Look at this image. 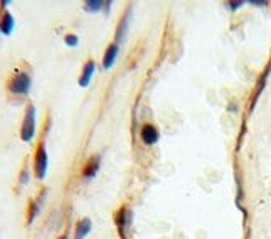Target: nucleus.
I'll use <instances>...</instances> for the list:
<instances>
[{"instance_id": "15", "label": "nucleus", "mask_w": 271, "mask_h": 239, "mask_svg": "<svg viewBox=\"0 0 271 239\" xmlns=\"http://www.w3.org/2000/svg\"><path fill=\"white\" fill-rule=\"evenodd\" d=\"M65 43L68 45V47H77L78 37L75 35V33H68V35H65Z\"/></svg>"}, {"instance_id": "4", "label": "nucleus", "mask_w": 271, "mask_h": 239, "mask_svg": "<svg viewBox=\"0 0 271 239\" xmlns=\"http://www.w3.org/2000/svg\"><path fill=\"white\" fill-rule=\"evenodd\" d=\"M131 219H133V213L130 208H120L117 214H115V224H117L118 234L122 239H128V229L131 226Z\"/></svg>"}, {"instance_id": "7", "label": "nucleus", "mask_w": 271, "mask_h": 239, "mask_svg": "<svg viewBox=\"0 0 271 239\" xmlns=\"http://www.w3.org/2000/svg\"><path fill=\"white\" fill-rule=\"evenodd\" d=\"M130 17H131V12H130V9L126 10L125 15L120 19L118 22V27H117V32H115V43H122L125 37H126V33H128V25H130Z\"/></svg>"}, {"instance_id": "1", "label": "nucleus", "mask_w": 271, "mask_h": 239, "mask_svg": "<svg viewBox=\"0 0 271 239\" xmlns=\"http://www.w3.org/2000/svg\"><path fill=\"white\" fill-rule=\"evenodd\" d=\"M30 87H32V77L28 75L27 72H17L14 77H10L9 85H7L10 93L20 95V96L28 95Z\"/></svg>"}, {"instance_id": "18", "label": "nucleus", "mask_w": 271, "mask_h": 239, "mask_svg": "<svg viewBox=\"0 0 271 239\" xmlns=\"http://www.w3.org/2000/svg\"><path fill=\"white\" fill-rule=\"evenodd\" d=\"M59 239H67V236H65V234H63V236H60Z\"/></svg>"}, {"instance_id": "19", "label": "nucleus", "mask_w": 271, "mask_h": 239, "mask_svg": "<svg viewBox=\"0 0 271 239\" xmlns=\"http://www.w3.org/2000/svg\"><path fill=\"white\" fill-rule=\"evenodd\" d=\"M0 33H2V28H0Z\"/></svg>"}, {"instance_id": "5", "label": "nucleus", "mask_w": 271, "mask_h": 239, "mask_svg": "<svg viewBox=\"0 0 271 239\" xmlns=\"http://www.w3.org/2000/svg\"><path fill=\"white\" fill-rule=\"evenodd\" d=\"M140 138H142V141H143V143H145L147 146L155 145V143H157V141L160 140L158 128L155 127V125H152V123L143 125L142 130H140Z\"/></svg>"}, {"instance_id": "14", "label": "nucleus", "mask_w": 271, "mask_h": 239, "mask_svg": "<svg viewBox=\"0 0 271 239\" xmlns=\"http://www.w3.org/2000/svg\"><path fill=\"white\" fill-rule=\"evenodd\" d=\"M103 7H105L103 0H88V2L85 4V9L88 10V12H99Z\"/></svg>"}, {"instance_id": "13", "label": "nucleus", "mask_w": 271, "mask_h": 239, "mask_svg": "<svg viewBox=\"0 0 271 239\" xmlns=\"http://www.w3.org/2000/svg\"><path fill=\"white\" fill-rule=\"evenodd\" d=\"M269 73H271V64L268 65V70L263 73V77L259 78V85H258V88H256V93H255V100L251 101V110L255 108V105H256V100H258V96L261 95V92H263V88H264V85H266V78L269 77Z\"/></svg>"}, {"instance_id": "8", "label": "nucleus", "mask_w": 271, "mask_h": 239, "mask_svg": "<svg viewBox=\"0 0 271 239\" xmlns=\"http://www.w3.org/2000/svg\"><path fill=\"white\" fill-rule=\"evenodd\" d=\"M95 68H97V65H95L94 60H86L85 62L83 70H82V73H80V78H78V85L82 88L88 87V85H90L92 77H94V73H95Z\"/></svg>"}, {"instance_id": "3", "label": "nucleus", "mask_w": 271, "mask_h": 239, "mask_svg": "<svg viewBox=\"0 0 271 239\" xmlns=\"http://www.w3.org/2000/svg\"><path fill=\"white\" fill-rule=\"evenodd\" d=\"M47 169H49V155L47 150H45V143L40 141L35 156H33V173H35V178L43 180L45 174H47Z\"/></svg>"}, {"instance_id": "16", "label": "nucleus", "mask_w": 271, "mask_h": 239, "mask_svg": "<svg viewBox=\"0 0 271 239\" xmlns=\"http://www.w3.org/2000/svg\"><path fill=\"white\" fill-rule=\"evenodd\" d=\"M28 183V171H27V168L22 171L20 174V185H27Z\"/></svg>"}, {"instance_id": "11", "label": "nucleus", "mask_w": 271, "mask_h": 239, "mask_svg": "<svg viewBox=\"0 0 271 239\" xmlns=\"http://www.w3.org/2000/svg\"><path fill=\"white\" fill-rule=\"evenodd\" d=\"M92 231V221L88 218L80 219L77 224H75V239H83L85 236H88V232Z\"/></svg>"}, {"instance_id": "9", "label": "nucleus", "mask_w": 271, "mask_h": 239, "mask_svg": "<svg viewBox=\"0 0 271 239\" xmlns=\"http://www.w3.org/2000/svg\"><path fill=\"white\" fill-rule=\"evenodd\" d=\"M100 163H102L100 156L90 158V159H88V163H86V164H85V168H83V173H82L83 178H85V180L95 178L97 173H99V169H100Z\"/></svg>"}, {"instance_id": "17", "label": "nucleus", "mask_w": 271, "mask_h": 239, "mask_svg": "<svg viewBox=\"0 0 271 239\" xmlns=\"http://www.w3.org/2000/svg\"><path fill=\"white\" fill-rule=\"evenodd\" d=\"M241 5H243V2H228L227 7H228L230 10H236V9H240Z\"/></svg>"}, {"instance_id": "10", "label": "nucleus", "mask_w": 271, "mask_h": 239, "mask_svg": "<svg viewBox=\"0 0 271 239\" xmlns=\"http://www.w3.org/2000/svg\"><path fill=\"white\" fill-rule=\"evenodd\" d=\"M117 55H118V43H110L105 50V55H103V68L108 70V68H112V65L115 64V60H117Z\"/></svg>"}, {"instance_id": "6", "label": "nucleus", "mask_w": 271, "mask_h": 239, "mask_svg": "<svg viewBox=\"0 0 271 239\" xmlns=\"http://www.w3.org/2000/svg\"><path fill=\"white\" fill-rule=\"evenodd\" d=\"M45 196H47V190H42V191H40V195L30 203V208H28V218H27V223L28 224H32L33 219H35L37 216H38L40 209H42V206H43Z\"/></svg>"}, {"instance_id": "12", "label": "nucleus", "mask_w": 271, "mask_h": 239, "mask_svg": "<svg viewBox=\"0 0 271 239\" xmlns=\"http://www.w3.org/2000/svg\"><path fill=\"white\" fill-rule=\"evenodd\" d=\"M14 27H15V20L12 14H10L9 10H5V12H2V17H0V28H2V33L10 35V33L14 32Z\"/></svg>"}, {"instance_id": "2", "label": "nucleus", "mask_w": 271, "mask_h": 239, "mask_svg": "<svg viewBox=\"0 0 271 239\" xmlns=\"http://www.w3.org/2000/svg\"><path fill=\"white\" fill-rule=\"evenodd\" d=\"M35 116H37L35 106L30 103L25 110V116H24V122H22V128H20V138L22 141H25V143L32 141L33 136H35V130H37Z\"/></svg>"}]
</instances>
